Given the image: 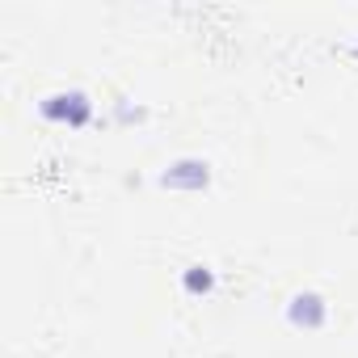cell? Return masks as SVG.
I'll list each match as a JSON object with an SVG mask.
<instances>
[{
	"mask_svg": "<svg viewBox=\"0 0 358 358\" xmlns=\"http://www.w3.org/2000/svg\"><path fill=\"white\" fill-rule=\"evenodd\" d=\"M38 110H43L47 122H68V127H85V122L93 118V101H89L85 93H55V97H47Z\"/></svg>",
	"mask_w": 358,
	"mask_h": 358,
	"instance_id": "cell-1",
	"label": "cell"
},
{
	"mask_svg": "<svg viewBox=\"0 0 358 358\" xmlns=\"http://www.w3.org/2000/svg\"><path fill=\"white\" fill-rule=\"evenodd\" d=\"M207 182H211L207 160H177V164H169V173H160L164 190H203Z\"/></svg>",
	"mask_w": 358,
	"mask_h": 358,
	"instance_id": "cell-2",
	"label": "cell"
},
{
	"mask_svg": "<svg viewBox=\"0 0 358 358\" xmlns=\"http://www.w3.org/2000/svg\"><path fill=\"white\" fill-rule=\"evenodd\" d=\"M287 320L295 324V329H320L324 320H329V303L316 295V291H303V295H295L291 303H287Z\"/></svg>",
	"mask_w": 358,
	"mask_h": 358,
	"instance_id": "cell-3",
	"label": "cell"
},
{
	"mask_svg": "<svg viewBox=\"0 0 358 358\" xmlns=\"http://www.w3.org/2000/svg\"><path fill=\"white\" fill-rule=\"evenodd\" d=\"M182 287H186L190 295H211V291H215V274H211V266H190V270L182 274Z\"/></svg>",
	"mask_w": 358,
	"mask_h": 358,
	"instance_id": "cell-4",
	"label": "cell"
}]
</instances>
